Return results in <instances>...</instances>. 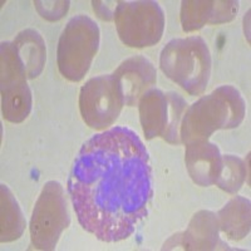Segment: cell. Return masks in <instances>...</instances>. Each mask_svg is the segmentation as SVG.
I'll list each match as a JSON object with an SVG mask.
<instances>
[{"label": "cell", "mask_w": 251, "mask_h": 251, "mask_svg": "<svg viewBox=\"0 0 251 251\" xmlns=\"http://www.w3.org/2000/svg\"><path fill=\"white\" fill-rule=\"evenodd\" d=\"M18 55L23 63L28 79L39 77L47 59V48L43 37L35 29L20 31L14 39Z\"/></svg>", "instance_id": "cell-13"}, {"label": "cell", "mask_w": 251, "mask_h": 251, "mask_svg": "<svg viewBox=\"0 0 251 251\" xmlns=\"http://www.w3.org/2000/svg\"><path fill=\"white\" fill-rule=\"evenodd\" d=\"M138 109L145 137L147 140L162 138L169 117V102L166 93L158 88H151L140 100Z\"/></svg>", "instance_id": "cell-12"}, {"label": "cell", "mask_w": 251, "mask_h": 251, "mask_svg": "<svg viewBox=\"0 0 251 251\" xmlns=\"http://www.w3.org/2000/svg\"><path fill=\"white\" fill-rule=\"evenodd\" d=\"M246 114L245 100L235 87L221 86L188 106L181 125V142L208 140L219 129H232Z\"/></svg>", "instance_id": "cell-2"}, {"label": "cell", "mask_w": 251, "mask_h": 251, "mask_svg": "<svg viewBox=\"0 0 251 251\" xmlns=\"http://www.w3.org/2000/svg\"><path fill=\"white\" fill-rule=\"evenodd\" d=\"M113 78L123 97L125 106H137L143 94L157 82L154 66L143 55H133L121 63L113 72Z\"/></svg>", "instance_id": "cell-9"}, {"label": "cell", "mask_w": 251, "mask_h": 251, "mask_svg": "<svg viewBox=\"0 0 251 251\" xmlns=\"http://www.w3.org/2000/svg\"><path fill=\"white\" fill-rule=\"evenodd\" d=\"M1 224H0V241L12 243L19 239L25 230V219L20 210L12 191L1 185Z\"/></svg>", "instance_id": "cell-16"}, {"label": "cell", "mask_w": 251, "mask_h": 251, "mask_svg": "<svg viewBox=\"0 0 251 251\" xmlns=\"http://www.w3.org/2000/svg\"><path fill=\"white\" fill-rule=\"evenodd\" d=\"M123 106L122 94L112 75L91 78L80 88V116L91 128L102 131L113 125Z\"/></svg>", "instance_id": "cell-7"}, {"label": "cell", "mask_w": 251, "mask_h": 251, "mask_svg": "<svg viewBox=\"0 0 251 251\" xmlns=\"http://www.w3.org/2000/svg\"><path fill=\"white\" fill-rule=\"evenodd\" d=\"M114 23L122 43L131 48L156 46L165 29V13L152 0L118 1Z\"/></svg>", "instance_id": "cell-5"}, {"label": "cell", "mask_w": 251, "mask_h": 251, "mask_svg": "<svg viewBox=\"0 0 251 251\" xmlns=\"http://www.w3.org/2000/svg\"><path fill=\"white\" fill-rule=\"evenodd\" d=\"M211 66V53L201 37L170 40L160 55L163 75L191 96H201L206 91Z\"/></svg>", "instance_id": "cell-3"}, {"label": "cell", "mask_w": 251, "mask_h": 251, "mask_svg": "<svg viewBox=\"0 0 251 251\" xmlns=\"http://www.w3.org/2000/svg\"><path fill=\"white\" fill-rule=\"evenodd\" d=\"M68 192L87 232L106 243L128 239L152 197L149 151L138 134L113 127L89 138L69 175Z\"/></svg>", "instance_id": "cell-1"}, {"label": "cell", "mask_w": 251, "mask_h": 251, "mask_svg": "<svg viewBox=\"0 0 251 251\" xmlns=\"http://www.w3.org/2000/svg\"><path fill=\"white\" fill-rule=\"evenodd\" d=\"M248 167L243 158L234 154L223 156V169L215 185L227 194H236L245 183Z\"/></svg>", "instance_id": "cell-17"}, {"label": "cell", "mask_w": 251, "mask_h": 251, "mask_svg": "<svg viewBox=\"0 0 251 251\" xmlns=\"http://www.w3.org/2000/svg\"><path fill=\"white\" fill-rule=\"evenodd\" d=\"M250 200L243 196H236L228 201L219 212L220 231L230 240H241L250 232Z\"/></svg>", "instance_id": "cell-14"}, {"label": "cell", "mask_w": 251, "mask_h": 251, "mask_svg": "<svg viewBox=\"0 0 251 251\" xmlns=\"http://www.w3.org/2000/svg\"><path fill=\"white\" fill-rule=\"evenodd\" d=\"M43 4H44V10H38V12H39V14L42 15L44 19H48V20L60 19V18L64 17V14L68 12V8H69V1H62V4H60V1H58V4H60V5L50 6V8L47 5V3H43Z\"/></svg>", "instance_id": "cell-20"}, {"label": "cell", "mask_w": 251, "mask_h": 251, "mask_svg": "<svg viewBox=\"0 0 251 251\" xmlns=\"http://www.w3.org/2000/svg\"><path fill=\"white\" fill-rule=\"evenodd\" d=\"M239 12L235 0H183L180 20L186 33L199 30L206 24H224L231 22Z\"/></svg>", "instance_id": "cell-10"}, {"label": "cell", "mask_w": 251, "mask_h": 251, "mask_svg": "<svg viewBox=\"0 0 251 251\" xmlns=\"http://www.w3.org/2000/svg\"><path fill=\"white\" fill-rule=\"evenodd\" d=\"M185 146L186 169L191 180L202 187L215 185L223 169L219 147L208 140H196Z\"/></svg>", "instance_id": "cell-11"}, {"label": "cell", "mask_w": 251, "mask_h": 251, "mask_svg": "<svg viewBox=\"0 0 251 251\" xmlns=\"http://www.w3.org/2000/svg\"><path fill=\"white\" fill-rule=\"evenodd\" d=\"M71 223L63 186L58 181L44 185L30 219L31 245L38 250H54L62 232Z\"/></svg>", "instance_id": "cell-6"}, {"label": "cell", "mask_w": 251, "mask_h": 251, "mask_svg": "<svg viewBox=\"0 0 251 251\" xmlns=\"http://www.w3.org/2000/svg\"><path fill=\"white\" fill-rule=\"evenodd\" d=\"M100 28L87 15H75L63 29L58 42L57 64L60 75L71 82H80L88 73L100 48Z\"/></svg>", "instance_id": "cell-4"}, {"label": "cell", "mask_w": 251, "mask_h": 251, "mask_svg": "<svg viewBox=\"0 0 251 251\" xmlns=\"http://www.w3.org/2000/svg\"><path fill=\"white\" fill-rule=\"evenodd\" d=\"M169 102V117L162 138L170 145H182L181 142V125L188 108V104L176 92L166 93Z\"/></svg>", "instance_id": "cell-18"}, {"label": "cell", "mask_w": 251, "mask_h": 251, "mask_svg": "<svg viewBox=\"0 0 251 251\" xmlns=\"http://www.w3.org/2000/svg\"><path fill=\"white\" fill-rule=\"evenodd\" d=\"M94 13L102 20H114V12L118 5V1H92Z\"/></svg>", "instance_id": "cell-19"}, {"label": "cell", "mask_w": 251, "mask_h": 251, "mask_svg": "<svg viewBox=\"0 0 251 251\" xmlns=\"http://www.w3.org/2000/svg\"><path fill=\"white\" fill-rule=\"evenodd\" d=\"M1 91V112L8 122L20 123L31 111V91L26 79L0 84Z\"/></svg>", "instance_id": "cell-15"}, {"label": "cell", "mask_w": 251, "mask_h": 251, "mask_svg": "<svg viewBox=\"0 0 251 251\" xmlns=\"http://www.w3.org/2000/svg\"><path fill=\"white\" fill-rule=\"evenodd\" d=\"M220 225L216 214L201 210L196 212L183 232L174 235L165 243L163 250H174L181 246L182 250H230L227 244L220 239Z\"/></svg>", "instance_id": "cell-8"}]
</instances>
